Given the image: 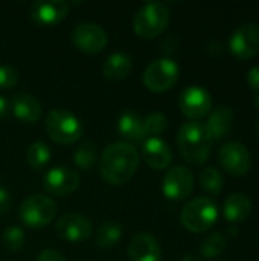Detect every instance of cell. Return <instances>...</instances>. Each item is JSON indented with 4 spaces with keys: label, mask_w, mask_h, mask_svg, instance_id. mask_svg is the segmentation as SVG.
I'll return each mask as SVG.
<instances>
[{
    "label": "cell",
    "mask_w": 259,
    "mask_h": 261,
    "mask_svg": "<svg viewBox=\"0 0 259 261\" xmlns=\"http://www.w3.org/2000/svg\"><path fill=\"white\" fill-rule=\"evenodd\" d=\"M44 190L52 196H67L79 187V176L69 167H53L43 179Z\"/></svg>",
    "instance_id": "obj_13"
},
{
    "label": "cell",
    "mask_w": 259,
    "mask_h": 261,
    "mask_svg": "<svg viewBox=\"0 0 259 261\" xmlns=\"http://www.w3.org/2000/svg\"><path fill=\"white\" fill-rule=\"evenodd\" d=\"M9 107L11 113L17 119L27 124L37 122L41 116V104L35 99V96L26 92L14 93V96H11L9 99Z\"/></svg>",
    "instance_id": "obj_18"
},
{
    "label": "cell",
    "mask_w": 259,
    "mask_h": 261,
    "mask_svg": "<svg viewBox=\"0 0 259 261\" xmlns=\"http://www.w3.org/2000/svg\"><path fill=\"white\" fill-rule=\"evenodd\" d=\"M37 261H67L66 257L56 249H44L38 254Z\"/></svg>",
    "instance_id": "obj_32"
},
{
    "label": "cell",
    "mask_w": 259,
    "mask_h": 261,
    "mask_svg": "<svg viewBox=\"0 0 259 261\" xmlns=\"http://www.w3.org/2000/svg\"><path fill=\"white\" fill-rule=\"evenodd\" d=\"M121 239H122V226L114 220L104 222L95 234L96 245L99 248H104V249L116 246Z\"/></svg>",
    "instance_id": "obj_23"
},
{
    "label": "cell",
    "mask_w": 259,
    "mask_h": 261,
    "mask_svg": "<svg viewBox=\"0 0 259 261\" xmlns=\"http://www.w3.org/2000/svg\"><path fill=\"white\" fill-rule=\"evenodd\" d=\"M133 70V58L125 52H114L104 61L102 73L107 80L121 81L125 80Z\"/></svg>",
    "instance_id": "obj_21"
},
{
    "label": "cell",
    "mask_w": 259,
    "mask_h": 261,
    "mask_svg": "<svg viewBox=\"0 0 259 261\" xmlns=\"http://www.w3.org/2000/svg\"><path fill=\"white\" fill-rule=\"evenodd\" d=\"M200 185L206 193L212 196H218L223 190L224 180L221 173L215 167H206L200 173Z\"/></svg>",
    "instance_id": "obj_26"
},
{
    "label": "cell",
    "mask_w": 259,
    "mask_h": 261,
    "mask_svg": "<svg viewBox=\"0 0 259 261\" xmlns=\"http://www.w3.org/2000/svg\"><path fill=\"white\" fill-rule=\"evenodd\" d=\"M24 232L20 226H9L5 232H3V237H2V242H3V248L9 252H17L23 248L24 245Z\"/></svg>",
    "instance_id": "obj_28"
},
{
    "label": "cell",
    "mask_w": 259,
    "mask_h": 261,
    "mask_svg": "<svg viewBox=\"0 0 259 261\" xmlns=\"http://www.w3.org/2000/svg\"><path fill=\"white\" fill-rule=\"evenodd\" d=\"M20 220L29 228H43L56 216V203L44 194H32L18 208Z\"/></svg>",
    "instance_id": "obj_6"
},
{
    "label": "cell",
    "mask_w": 259,
    "mask_h": 261,
    "mask_svg": "<svg viewBox=\"0 0 259 261\" xmlns=\"http://www.w3.org/2000/svg\"><path fill=\"white\" fill-rule=\"evenodd\" d=\"M247 83L252 90L259 92V66H253L247 73Z\"/></svg>",
    "instance_id": "obj_33"
},
{
    "label": "cell",
    "mask_w": 259,
    "mask_h": 261,
    "mask_svg": "<svg viewBox=\"0 0 259 261\" xmlns=\"http://www.w3.org/2000/svg\"><path fill=\"white\" fill-rule=\"evenodd\" d=\"M256 132H258V135H259V119H258V122H256Z\"/></svg>",
    "instance_id": "obj_37"
},
{
    "label": "cell",
    "mask_w": 259,
    "mask_h": 261,
    "mask_svg": "<svg viewBox=\"0 0 259 261\" xmlns=\"http://www.w3.org/2000/svg\"><path fill=\"white\" fill-rule=\"evenodd\" d=\"M118 132L127 141H142L147 136L143 118L133 110H127L119 116Z\"/></svg>",
    "instance_id": "obj_22"
},
{
    "label": "cell",
    "mask_w": 259,
    "mask_h": 261,
    "mask_svg": "<svg viewBox=\"0 0 259 261\" xmlns=\"http://www.w3.org/2000/svg\"><path fill=\"white\" fill-rule=\"evenodd\" d=\"M130 261H162V248L157 239L148 232L134 236L128 245Z\"/></svg>",
    "instance_id": "obj_16"
},
{
    "label": "cell",
    "mask_w": 259,
    "mask_h": 261,
    "mask_svg": "<svg viewBox=\"0 0 259 261\" xmlns=\"http://www.w3.org/2000/svg\"><path fill=\"white\" fill-rule=\"evenodd\" d=\"M218 162L227 174L234 177H243L252 167V156L244 144L232 141L220 148Z\"/></svg>",
    "instance_id": "obj_8"
},
{
    "label": "cell",
    "mask_w": 259,
    "mask_h": 261,
    "mask_svg": "<svg viewBox=\"0 0 259 261\" xmlns=\"http://www.w3.org/2000/svg\"><path fill=\"white\" fill-rule=\"evenodd\" d=\"M169 18L171 14L165 3L148 2L136 12L133 18V31L142 38H154L166 29Z\"/></svg>",
    "instance_id": "obj_4"
},
{
    "label": "cell",
    "mask_w": 259,
    "mask_h": 261,
    "mask_svg": "<svg viewBox=\"0 0 259 261\" xmlns=\"http://www.w3.org/2000/svg\"><path fill=\"white\" fill-rule=\"evenodd\" d=\"M226 246H227L226 237L223 234H220V232H214V234L208 236L203 240L200 252H202V255L205 258L211 260V258H215V257L221 255L226 251Z\"/></svg>",
    "instance_id": "obj_27"
},
{
    "label": "cell",
    "mask_w": 259,
    "mask_h": 261,
    "mask_svg": "<svg viewBox=\"0 0 259 261\" xmlns=\"http://www.w3.org/2000/svg\"><path fill=\"white\" fill-rule=\"evenodd\" d=\"M143 124H145L147 135H159L166 130L168 118L162 112H153L147 118H143Z\"/></svg>",
    "instance_id": "obj_29"
},
{
    "label": "cell",
    "mask_w": 259,
    "mask_h": 261,
    "mask_svg": "<svg viewBox=\"0 0 259 261\" xmlns=\"http://www.w3.org/2000/svg\"><path fill=\"white\" fill-rule=\"evenodd\" d=\"M143 161L153 170H166L172 162V151L169 145L160 138H148L142 147Z\"/></svg>",
    "instance_id": "obj_17"
},
{
    "label": "cell",
    "mask_w": 259,
    "mask_h": 261,
    "mask_svg": "<svg viewBox=\"0 0 259 261\" xmlns=\"http://www.w3.org/2000/svg\"><path fill=\"white\" fill-rule=\"evenodd\" d=\"M234 110L227 106H220L209 113L208 122L205 124L212 141H220L229 136L234 127Z\"/></svg>",
    "instance_id": "obj_19"
},
{
    "label": "cell",
    "mask_w": 259,
    "mask_h": 261,
    "mask_svg": "<svg viewBox=\"0 0 259 261\" xmlns=\"http://www.w3.org/2000/svg\"><path fill=\"white\" fill-rule=\"evenodd\" d=\"M179 106L186 118H189L191 121H198L211 113L212 96L205 87L189 86L182 90L179 98Z\"/></svg>",
    "instance_id": "obj_9"
},
{
    "label": "cell",
    "mask_w": 259,
    "mask_h": 261,
    "mask_svg": "<svg viewBox=\"0 0 259 261\" xmlns=\"http://www.w3.org/2000/svg\"><path fill=\"white\" fill-rule=\"evenodd\" d=\"M96 154H98L96 145L90 139H87L76 145V148L73 151V162L79 170L87 171L96 162Z\"/></svg>",
    "instance_id": "obj_25"
},
{
    "label": "cell",
    "mask_w": 259,
    "mask_h": 261,
    "mask_svg": "<svg viewBox=\"0 0 259 261\" xmlns=\"http://www.w3.org/2000/svg\"><path fill=\"white\" fill-rule=\"evenodd\" d=\"M212 138L200 121L185 122L177 133V145L182 158L191 165H203L212 151Z\"/></svg>",
    "instance_id": "obj_2"
},
{
    "label": "cell",
    "mask_w": 259,
    "mask_h": 261,
    "mask_svg": "<svg viewBox=\"0 0 259 261\" xmlns=\"http://www.w3.org/2000/svg\"><path fill=\"white\" fill-rule=\"evenodd\" d=\"M180 75L179 64L171 58H157L151 61L143 72V84L151 92H165L176 86Z\"/></svg>",
    "instance_id": "obj_7"
},
{
    "label": "cell",
    "mask_w": 259,
    "mask_h": 261,
    "mask_svg": "<svg viewBox=\"0 0 259 261\" xmlns=\"http://www.w3.org/2000/svg\"><path fill=\"white\" fill-rule=\"evenodd\" d=\"M92 231L93 228L90 220L79 213H66L56 222L58 236L72 243L87 240L92 236Z\"/></svg>",
    "instance_id": "obj_14"
},
{
    "label": "cell",
    "mask_w": 259,
    "mask_h": 261,
    "mask_svg": "<svg viewBox=\"0 0 259 261\" xmlns=\"http://www.w3.org/2000/svg\"><path fill=\"white\" fill-rule=\"evenodd\" d=\"M11 205H12V199H11V194L9 191L0 184V216H5L9 213L11 210Z\"/></svg>",
    "instance_id": "obj_31"
},
{
    "label": "cell",
    "mask_w": 259,
    "mask_h": 261,
    "mask_svg": "<svg viewBox=\"0 0 259 261\" xmlns=\"http://www.w3.org/2000/svg\"><path fill=\"white\" fill-rule=\"evenodd\" d=\"M139 167L137 148L125 141H118L105 147L99 159V173L110 185H124Z\"/></svg>",
    "instance_id": "obj_1"
},
{
    "label": "cell",
    "mask_w": 259,
    "mask_h": 261,
    "mask_svg": "<svg viewBox=\"0 0 259 261\" xmlns=\"http://www.w3.org/2000/svg\"><path fill=\"white\" fill-rule=\"evenodd\" d=\"M252 200L243 193H232L223 206V214L231 223H243L252 214Z\"/></svg>",
    "instance_id": "obj_20"
},
{
    "label": "cell",
    "mask_w": 259,
    "mask_h": 261,
    "mask_svg": "<svg viewBox=\"0 0 259 261\" xmlns=\"http://www.w3.org/2000/svg\"><path fill=\"white\" fill-rule=\"evenodd\" d=\"M229 49L238 60H249L259 54V24L246 23L238 28L231 40Z\"/></svg>",
    "instance_id": "obj_12"
},
{
    "label": "cell",
    "mask_w": 259,
    "mask_h": 261,
    "mask_svg": "<svg viewBox=\"0 0 259 261\" xmlns=\"http://www.w3.org/2000/svg\"><path fill=\"white\" fill-rule=\"evenodd\" d=\"M182 261H202L197 255H192V254H188V255H185Z\"/></svg>",
    "instance_id": "obj_35"
},
{
    "label": "cell",
    "mask_w": 259,
    "mask_h": 261,
    "mask_svg": "<svg viewBox=\"0 0 259 261\" xmlns=\"http://www.w3.org/2000/svg\"><path fill=\"white\" fill-rule=\"evenodd\" d=\"M218 219V206L209 197H195L188 202L182 213L180 222L191 232H205L211 229Z\"/></svg>",
    "instance_id": "obj_5"
},
{
    "label": "cell",
    "mask_w": 259,
    "mask_h": 261,
    "mask_svg": "<svg viewBox=\"0 0 259 261\" xmlns=\"http://www.w3.org/2000/svg\"><path fill=\"white\" fill-rule=\"evenodd\" d=\"M9 113H11L9 99H6L5 96H0V119H5Z\"/></svg>",
    "instance_id": "obj_34"
},
{
    "label": "cell",
    "mask_w": 259,
    "mask_h": 261,
    "mask_svg": "<svg viewBox=\"0 0 259 261\" xmlns=\"http://www.w3.org/2000/svg\"><path fill=\"white\" fill-rule=\"evenodd\" d=\"M255 107H256V109H259V93L256 95V96H255Z\"/></svg>",
    "instance_id": "obj_36"
},
{
    "label": "cell",
    "mask_w": 259,
    "mask_h": 261,
    "mask_svg": "<svg viewBox=\"0 0 259 261\" xmlns=\"http://www.w3.org/2000/svg\"><path fill=\"white\" fill-rule=\"evenodd\" d=\"M50 158H52V151H50L49 145L43 141L32 142L26 150V162L34 170L44 168L49 164Z\"/></svg>",
    "instance_id": "obj_24"
},
{
    "label": "cell",
    "mask_w": 259,
    "mask_h": 261,
    "mask_svg": "<svg viewBox=\"0 0 259 261\" xmlns=\"http://www.w3.org/2000/svg\"><path fill=\"white\" fill-rule=\"evenodd\" d=\"M73 44L85 54H99L108 43L107 32L96 23H81L72 32Z\"/></svg>",
    "instance_id": "obj_11"
},
{
    "label": "cell",
    "mask_w": 259,
    "mask_h": 261,
    "mask_svg": "<svg viewBox=\"0 0 259 261\" xmlns=\"http://www.w3.org/2000/svg\"><path fill=\"white\" fill-rule=\"evenodd\" d=\"M44 127L52 141L70 145L82 136V124L72 112L66 109H53L46 115Z\"/></svg>",
    "instance_id": "obj_3"
},
{
    "label": "cell",
    "mask_w": 259,
    "mask_h": 261,
    "mask_svg": "<svg viewBox=\"0 0 259 261\" xmlns=\"http://www.w3.org/2000/svg\"><path fill=\"white\" fill-rule=\"evenodd\" d=\"M69 3L64 0H37L32 3L31 17L41 26H55L69 14Z\"/></svg>",
    "instance_id": "obj_15"
},
{
    "label": "cell",
    "mask_w": 259,
    "mask_h": 261,
    "mask_svg": "<svg viewBox=\"0 0 259 261\" xmlns=\"http://www.w3.org/2000/svg\"><path fill=\"white\" fill-rule=\"evenodd\" d=\"M18 83V72L12 66H0V89H11Z\"/></svg>",
    "instance_id": "obj_30"
},
{
    "label": "cell",
    "mask_w": 259,
    "mask_h": 261,
    "mask_svg": "<svg viewBox=\"0 0 259 261\" xmlns=\"http://www.w3.org/2000/svg\"><path fill=\"white\" fill-rule=\"evenodd\" d=\"M194 190V174L183 165L169 168L162 182V191L169 200H185Z\"/></svg>",
    "instance_id": "obj_10"
}]
</instances>
